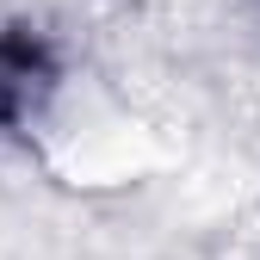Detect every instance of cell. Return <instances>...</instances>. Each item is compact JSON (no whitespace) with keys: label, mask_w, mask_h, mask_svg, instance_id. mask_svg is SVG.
I'll return each instance as SVG.
<instances>
[{"label":"cell","mask_w":260,"mask_h":260,"mask_svg":"<svg viewBox=\"0 0 260 260\" xmlns=\"http://www.w3.org/2000/svg\"><path fill=\"white\" fill-rule=\"evenodd\" d=\"M50 87V50L31 31H0V124H19Z\"/></svg>","instance_id":"obj_1"}]
</instances>
